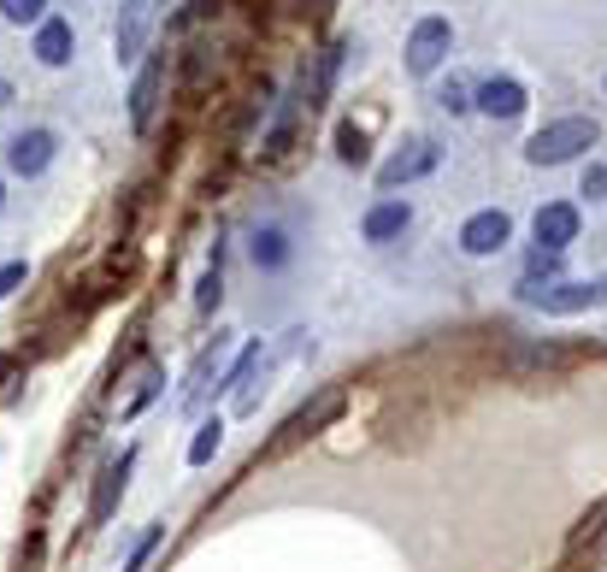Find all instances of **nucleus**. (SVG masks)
<instances>
[{
  "mask_svg": "<svg viewBox=\"0 0 607 572\" xmlns=\"http://www.w3.org/2000/svg\"><path fill=\"white\" fill-rule=\"evenodd\" d=\"M596 118H561V125H543L531 136V166H561L572 160V153H584V148H596Z\"/></svg>",
  "mask_w": 607,
  "mask_h": 572,
  "instance_id": "nucleus-1",
  "label": "nucleus"
},
{
  "mask_svg": "<svg viewBox=\"0 0 607 572\" xmlns=\"http://www.w3.org/2000/svg\"><path fill=\"white\" fill-rule=\"evenodd\" d=\"M607 296V284H543V277H525L519 284V301L543 307V314H584Z\"/></svg>",
  "mask_w": 607,
  "mask_h": 572,
  "instance_id": "nucleus-2",
  "label": "nucleus"
},
{
  "mask_svg": "<svg viewBox=\"0 0 607 572\" xmlns=\"http://www.w3.org/2000/svg\"><path fill=\"white\" fill-rule=\"evenodd\" d=\"M342 407H349V390H342V384H331V390H319L313 395V402H307L301 413H289V425L284 431H277V443L271 448H289V443H301V437H313V431H324V425H331L337 420V413Z\"/></svg>",
  "mask_w": 607,
  "mask_h": 572,
  "instance_id": "nucleus-3",
  "label": "nucleus"
},
{
  "mask_svg": "<svg viewBox=\"0 0 607 572\" xmlns=\"http://www.w3.org/2000/svg\"><path fill=\"white\" fill-rule=\"evenodd\" d=\"M448 42H455V30H448V19H425V24L407 36V72H413V77H430V72L443 65Z\"/></svg>",
  "mask_w": 607,
  "mask_h": 572,
  "instance_id": "nucleus-4",
  "label": "nucleus"
},
{
  "mask_svg": "<svg viewBox=\"0 0 607 572\" xmlns=\"http://www.w3.org/2000/svg\"><path fill=\"white\" fill-rule=\"evenodd\" d=\"M160 7L166 0H125V12H118V60H136L142 54V42H148V30H153V19H160Z\"/></svg>",
  "mask_w": 607,
  "mask_h": 572,
  "instance_id": "nucleus-5",
  "label": "nucleus"
},
{
  "mask_svg": "<svg viewBox=\"0 0 607 572\" xmlns=\"http://www.w3.org/2000/svg\"><path fill=\"white\" fill-rule=\"evenodd\" d=\"M430 166H437V142H425V136H419V142H407L395 160L377 166V183H384V189H402V183H413V178H425Z\"/></svg>",
  "mask_w": 607,
  "mask_h": 572,
  "instance_id": "nucleus-6",
  "label": "nucleus"
},
{
  "mask_svg": "<svg viewBox=\"0 0 607 572\" xmlns=\"http://www.w3.org/2000/svg\"><path fill=\"white\" fill-rule=\"evenodd\" d=\"M508 236H513V219H508V213H496V206H490V213H472V219H466L460 248H466V254H496Z\"/></svg>",
  "mask_w": 607,
  "mask_h": 572,
  "instance_id": "nucleus-7",
  "label": "nucleus"
},
{
  "mask_svg": "<svg viewBox=\"0 0 607 572\" xmlns=\"http://www.w3.org/2000/svg\"><path fill=\"white\" fill-rule=\"evenodd\" d=\"M47 160H54V136H47V130H24V136H12L7 166L19 171V178H36Z\"/></svg>",
  "mask_w": 607,
  "mask_h": 572,
  "instance_id": "nucleus-8",
  "label": "nucleus"
},
{
  "mask_svg": "<svg viewBox=\"0 0 607 572\" xmlns=\"http://www.w3.org/2000/svg\"><path fill=\"white\" fill-rule=\"evenodd\" d=\"M572 236H578V206L554 201V206H543V213H536V248H554V254H561Z\"/></svg>",
  "mask_w": 607,
  "mask_h": 572,
  "instance_id": "nucleus-9",
  "label": "nucleus"
},
{
  "mask_svg": "<svg viewBox=\"0 0 607 572\" xmlns=\"http://www.w3.org/2000/svg\"><path fill=\"white\" fill-rule=\"evenodd\" d=\"M130 466H136V455H118V460L107 466V473H100V484H95V501H89V526H107V519H113V501L125 496Z\"/></svg>",
  "mask_w": 607,
  "mask_h": 572,
  "instance_id": "nucleus-10",
  "label": "nucleus"
},
{
  "mask_svg": "<svg viewBox=\"0 0 607 572\" xmlns=\"http://www.w3.org/2000/svg\"><path fill=\"white\" fill-rule=\"evenodd\" d=\"M478 107L490 113V118H519V113H525V89H519L513 77H490L478 89Z\"/></svg>",
  "mask_w": 607,
  "mask_h": 572,
  "instance_id": "nucleus-11",
  "label": "nucleus"
},
{
  "mask_svg": "<svg viewBox=\"0 0 607 572\" xmlns=\"http://www.w3.org/2000/svg\"><path fill=\"white\" fill-rule=\"evenodd\" d=\"M160 77H166V60H153L142 77H136V95H130V118H136V130H148V118H153V100H160Z\"/></svg>",
  "mask_w": 607,
  "mask_h": 572,
  "instance_id": "nucleus-12",
  "label": "nucleus"
},
{
  "mask_svg": "<svg viewBox=\"0 0 607 572\" xmlns=\"http://www.w3.org/2000/svg\"><path fill=\"white\" fill-rule=\"evenodd\" d=\"M36 60H42V65H65V60H72V24H65V19H47V24L36 30Z\"/></svg>",
  "mask_w": 607,
  "mask_h": 572,
  "instance_id": "nucleus-13",
  "label": "nucleus"
},
{
  "mask_svg": "<svg viewBox=\"0 0 607 572\" xmlns=\"http://www.w3.org/2000/svg\"><path fill=\"white\" fill-rule=\"evenodd\" d=\"M407 201H384V206H372L366 213V242H390V236H402L407 231Z\"/></svg>",
  "mask_w": 607,
  "mask_h": 572,
  "instance_id": "nucleus-14",
  "label": "nucleus"
},
{
  "mask_svg": "<svg viewBox=\"0 0 607 572\" xmlns=\"http://www.w3.org/2000/svg\"><path fill=\"white\" fill-rule=\"evenodd\" d=\"M289 259V236L277 231V224H266V231H254V266H266V272H277Z\"/></svg>",
  "mask_w": 607,
  "mask_h": 572,
  "instance_id": "nucleus-15",
  "label": "nucleus"
},
{
  "mask_svg": "<svg viewBox=\"0 0 607 572\" xmlns=\"http://www.w3.org/2000/svg\"><path fill=\"white\" fill-rule=\"evenodd\" d=\"M219 437H224V425H219V420H206V425L195 431V443H189V460H195V466H206V460L219 455Z\"/></svg>",
  "mask_w": 607,
  "mask_h": 572,
  "instance_id": "nucleus-16",
  "label": "nucleus"
},
{
  "mask_svg": "<svg viewBox=\"0 0 607 572\" xmlns=\"http://www.w3.org/2000/svg\"><path fill=\"white\" fill-rule=\"evenodd\" d=\"M42 7H47V0H0V12H7L12 24H36Z\"/></svg>",
  "mask_w": 607,
  "mask_h": 572,
  "instance_id": "nucleus-17",
  "label": "nucleus"
},
{
  "mask_svg": "<svg viewBox=\"0 0 607 572\" xmlns=\"http://www.w3.org/2000/svg\"><path fill=\"white\" fill-rule=\"evenodd\" d=\"M437 100H443V107H448V113H466V107H472V100H466V83H460V77H448Z\"/></svg>",
  "mask_w": 607,
  "mask_h": 572,
  "instance_id": "nucleus-18",
  "label": "nucleus"
},
{
  "mask_svg": "<svg viewBox=\"0 0 607 572\" xmlns=\"http://www.w3.org/2000/svg\"><path fill=\"white\" fill-rule=\"evenodd\" d=\"M342 160H349V166H360V160H366V142H360V130H354V125L342 130Z\"/></svg>",
  "mask_w": 607,
  "mask_h": 572,
  "instance_id": "nucleus-19",
  "label": "nucleus"
},
{
  "mask_svg": "<svg viewBox=\"0 0 607 572\" xmlns=\"http://www.w3.org/2000/svg\"><path fill=\"white\" fill-rule=\"evenodd\" d=\"M24 284V259H12V266H0V296H12V289Z\"/></svg>",
  "mask_w": 607,
  "mask_h": 572,
  "instance_id": "nucleus-20",
  "label": "nucleus"
},
{
  "mask_svg": "<svg viewBox=\"0 0 607 572\" xmlns=\"http://www.w3.org/2000/svg\"><path fill=\"white\" fill-rule=\"evenodd\" d=\"M554 266H561V254H554V248H536V254H531V277H543V272H554Z\"/></svg>",
  "mask_w": 607,
  "mask_h": 572,
  "instance_id": "nucleus-21",
  "label": "nucleus"
},
{
  "mask_svg": "<svg viewBox=\"0 0 607 572\" xmlns=\"http://www.w3.org/2000/svg\"><path fill=\"white\" fill-rule=\"evenodd\" d=\"M213 301H219V266L201 277V307H206V314H213Z\"/></svg>",
  "mask_w": 607,
  "mask_h": 572,
  "instance_id": "nucleus-22",
  "label": "nucleus"
},
{
  "mask_svg": "<svg viewBox=\"0 0 607 572\" xmlns=\"http://www.w3.org/2000/svg\"><path fill=\"white\" fill-rule=\"evenodd\" d=\"M601 189H607V166H589L584 171V195H601Z\"/></svg>",
  "mask_w": 607,
  "mask_h": 572,
  "instance_id": "nucleus-23",
  "label": "nucleus"
},
{
  "mask_svg": "<svg viewBox=\"0 0 607 572\" xmlns=\"http://www.w3.org/2000/svg\"><path fill=\"white\" fill-rule=\"evenodd\" d=\"M7 100H12V83H0V107H7Z\"/></svg>",
  "mask_w": 607,
  "mask_h": 572,
  "instance_id": "nucleus-24",
  "label": "nucleus"
},
{
  "mask_svg": "<svg viewBox=\"0 0 607 572\" xmlns=\"http://www.w3.org/2000/svg\"><path fill=\"white\" fill-rule=\"evenodd\" d=\"M7 367H12V360H0V372H7Z\"/></svg>",
  "mask_w": 607,
  "mask_h": 572,
  "instance_id": "nucleus-25",
  "label": "nucleus"
}]
</instances>
